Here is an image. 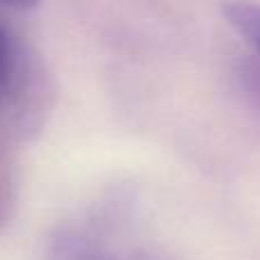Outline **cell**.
Masks as SVG:
<instances>
[{"instance_id": "2", "label": "cell", "mask_w": 260, "mask_h": 260, "mask_svg": "<svg viewBox=\"0 0 260 260\" xmlns=\"http://www.w3.org/2000/svg\"><path fill=\"white\" fill-rule=\"evenodd\" d=\"M18 73V48L12 32L5 23H0V99L12 91Z\"/></svg>"}, {"instance_id": "3", "label": "cell", "mask_w": 260, "mask_h": 260, "mask_svg": "<svg viewBox=\"0 0 260 260\" xmlns=\"http://www.w3.org/2000/svg\"><path fill=\"white\" fill-rule=\"evenodd\" d=\"M39 0H0V5H9V7H18V9H27L35 7Z\"/></svg>"}, {"instance_id": "1", "label": "cell", "mask_w": 260, "mask_h": 260, "mask_svg": "<svg viewBox=\"0 0 260 260\" xmlns=\"http://www.w3.org/2000/svg\"><path fill=\"white\" fill-rule=\"evenodd\" d=\"M226 23L260 55V3L253 0H226L221 5Z\"/></svg>"}]
</instances>
